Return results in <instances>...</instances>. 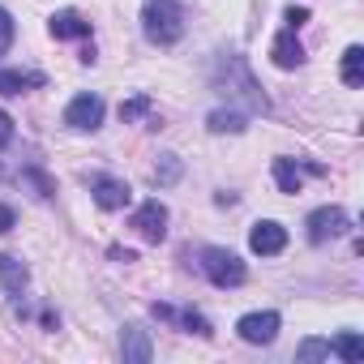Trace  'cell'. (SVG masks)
<instances>
[{"label": "cell", "mask_w": 364, "mask_h": 364, "mask_svg": "<svg viewBox=\"0 0 364 364\" xmlns=\"http://www.w3.org/2000/svg\"><path fill=\"white\" fill-rule=\"evenodd\" d=\"M210 86H215L219 95H228L232 103H245L249 112H262V116L270 112V99L262 95L253 69H249L245 56H236V52H219V56H215V65H210Z\"/></svg>", "instance_id": "obj_1"}, {"label": "cell", "mask_w": 364, "mask_h": 364, "mask_svg": "<svg viewBox=\"0 0 364 364\" xmlns=\"http://www.w3.org/2000/svg\"><path fill=\"white\" fill-rule=\"evenodd\" d=\"M141 35L154 48H171L185 39V9L180 0H146L141 5Z\"/></svg>", "instance_id": "obj_2"}, {"label": "cell", "mask_w": 364, "mask_h": 364, "mask_svg": "<svg viewBox=\"0 0 364 364\" xmlns=\"http://www.w3.org/2000/svg\"><path fill=\"white\" fill-rule=\"evenodd\" d=\"M198 270H202L215 287H240V283L249 279L245 262H240L232 249H202V253H198Z\"/></svg>", "instance_id": "obj_3"}, {"label": "cell", "mask_w": 364, "mask_h": 364, "mask_svg": "<svg viewBox=\"0 0 364 364\" xmlns=\"http://www.w3.org/2000/svg\"><path fill=\"white\" fill-rule=\"evenodd\" d=\"M103 112H107V103H103L99 95H77V99H69V107H65V124L77 129V133H95V129L103 124Z\"/></svg>", "instance_id": "obj_4"}, {"label": "cell", "mask_w": 364, "mask_h": 364, "mask_svg": "<svg viewBox=\"0 0 364 364\" xmlns=\"http://www.w3.org/2000/svg\"><path fill=\"white\" fill-rule=\"evenodd\" d=\"M304 228H309V240L313 245H326V240H334V236L347 232V210L343 206H321V210H313L304 219Z\"/></svg>", "instance_id": "obj_5"}, {"label": "cell", "mask_w": 364, "mask_h": 364, "mask_svg": "<svg viewBox=\"0 0 364 364\" xmlns=\"http://www.w3.org/2000/svg\"><path fill=\"white\" fill-rule=\"evenodd\" d=\"M133 228H137V236H141V240H150V245H159V240L167 236V206H163L159 198H150V202H141V206L133 210Z\"/></svg>", "instance_id": "obj_6"}, {"label": "cell", "mask_w": 364, "mask_h": 364, "mask_svg": "<svg viewBox=\"0 0 364 364\" xmlns=\"http://www.w3.org/2000/svg\"><path fill=\"white\" fill-rule=\"evenodd\" d=\"M279 326H283V317H279L274 309H266V313H245V317L236 321V334H240L245 343H274Z\"/></svg>", "instance_id": "obj_7"}, {"label": "cell", "mask_w": 364, "mask_h": 364, "mask_svg": "<svg viewBox=\"0 0 364 364\" xmlns=\"http://www.w3.org/2000/svg\"><path fill=\"white\" fill-rule=\"evenodd\" d=\"M90 193H95L99 210H124L133 202V189L124 185V180H116V176H95L90 180Z\"/></svg>", "instance_id": "obj_8"}, {"label": "cell", "mask_w": 364, "mask_h": 364, "mask_svg": "<svg viewBox=\"0 0 364 364\" xmlns=\"http://www.w3.org/2000/svg\"><path fill=\"white\" fill-rule=\"evenodd\" d=\"M249 249H253L257 257H274V253H283V249H287V228L274 223V219L253 223V232H249Z\"/></svg>", "instance_id": "obj_9"}, {"label": "cell", "mask_w": 364, "mask_h": 364, "mask_svg": "<svg viewBox=\"0 0 364 364\" xmlns=\"http://www.w3.org/2000/svg\"><path fill=\"white\" fill-rule=\"evenodd\" d=\"M154 317L159 321H167V326H176V330H185V334H202V338H210L215 330H210V321L198 313V309H171V304H154Z\"/></svg>", "instance_id": "obj_10"}, {"label": "cell", "mask_w": 364, "mask_h": 364, "mask_svg": "<svg viewBox=\"0 0 364 364\" xmlns=\"http://www.w3.org/2000/svg\"><path fill=\"white\" fill-rule=\"evenodd\" d=\"M270 60H274L279 69H300V65H304V48H300V39H296L291 26L270 39Z\"/></svg>", "instance_id": "obj_11"}, {"label": "cell", "mask_w": 364, "mask_h": 364, "mask_svg": "<svg viewBox=\"0 0 364 364\" xmlns=\"http://www.w3.org/2000/svg\"><path fill=\"white\" fill-rule=\"evenodd\" d=\"M48 31H52V39H86L90 35V22L77 9H60V14L48 18Z\"/></svg>", "instance_id": "obj_12"}, {"label": "cell", "mask_w": 364, "mask_h": 364, "mask_svg": "<svg viewBox=\"0 0 364 364\" xmlns=\"http://www.w3.org/2000/svg\"><path fill=\"white\" fill-rule=\"evenodd\" d=\"M120 355H124L129 364H150V355H154L150 334H146L141 326H129V330L120 334Z\"/></svg>", "instance_id": "obj_13"}, {"label": "cell", "mask_w": 364, "mask_h": 364, "mask_svg": "<svg viewBox=\"0 0 364 364\" xmlns=\"http://www.w3.org/2000/svg\"><path fill=\"white\" fill-rule=\"evenodd\" d=\"M304 171H321V167H300L296 159H274V185L283 193H300L304 189Z\"/></svg>", "instance_id": "obj_14"}, {"label": "cell", "mask_w": 364, "mask_h": 364, "mask_svg": "<svg viewBox=\"0 0 364 364\" xmlns=\"http://www.w3.org/2000/svg\"><path fill=\"white\" fill-rule=\"evenodd\" d=\"M26 283H31V270H26L18 257L0 253V287H5L9 296H22V291H26Z\"/></svg>", "instance_id": "obj_15"}, {"label": "cell", "mask_w": 364, "mask_h": 364, "mask_svg": "<svg viewBox=\"0 0 364 364\" xmlns=\"http://www.w3.org/2000/svg\"><path fill=\"white\" fill-rule=\"evenodd\" d=\"M43 86V73H31V69H0V95H26Z\"/></svg>", "instance_id": "obj_16"}, {"label": "cell", "mask_w": 364, "mask_h": 364, "mask_svg": "<svg viewBox=\"0 0 364 364\" xmlns=\"http://www.w3.org/2000/svg\"><path fill=\"white\" fill-rule=\"evenodd\" d=\"M206 129L210 133H245L249 129V116L240 107H219V112L206 116Z\"/></svg>", "instance_id": "obj_17"}, {"label": "cell", "mask_w": 364, "mask_h": 364, "mask_svg": "<svg viewBox=\"0 0 364 364\" xmlns=\"http://www.w3.org/2000/svg\"><path fill=\"white\" fill-rule=\"evenodd\" d=\"M22 189L31 193V198H39V202H48L52 193H56V180L48 176V171H39V167H22Z\"/></svg>", "instance_id": "obj_18"}, {"label": "cell", "mask_w": 364, "mask_h": 364, "mask_svg": "<svg viewBox=\"0 0 364 364\" xmlns=\"http://www.w3.org/2000/svg\"><path fill=\"white\" fill-rule=\"evenodd\" d=\"M330 355H338V360H347V364H360V360H364V338H360L355 330H347V334H338V338L330 343Z\"/></svg>", "instance_id": "obj_19"}, {"label": "cell", "mask_w": 364, "mask_h": 364, "mask_svg": "<svg viewBox=\"0 0 364 364\" xmlns=\"http://www.w3.org/2000/svg\"><path fill=\"white\" fill-rule=\"evenodd\" d=\"M338 73H343L347 86H360V82H364V48H360V43H351V48L343 52V69H338Z\"/></svg>", "instance_id": "obj_20"}, {"label": "cell", "mask_w": 364, "mask_h": 364, "mask_svg": "<svg viewBox=\"0 0 364 364\" xmlns=\"http://www.w3.org/2000/svg\"><path fill=\"white\" fill-rule=\"evenodd\" d=\"M180 180V154H159V167H154V185L167 189Z\"/></svg>", "instance_id": "obj_21"}, {"label": "cell", "mask_w": 364, "mask_h": 364, "mask_svg": "<svg viewBox=\"0 0 364 364\" xmlns=\"http://www.w3.org/2000/svg\"><path fill=\"white\" fill-rule=\"evenodd\" d=\"M141 116H150V99H146V95L120 103V120H124V124H133V120H141Z\"/></svg>", "instance_id": "obj_22"}, {"label": "cell", "mask_w": 364, "mask_h": 364, "mask_svg": "<svg viewBox=\"0 0 364 364\" xmlns=\"http://www.w3.org/2000/svg\"><path fill=\"white\" fill-rule=\"evenodd\" d=\"M321 355H330V343H321V338H309V343L296 351V360H321Z\"/></svg>", "instance_id": "obj_23"}, {"label": "cell", "mask_w": 364, "mask_h": 364, "mask_svg": "<svg viewBox=\"0 0 364 364\" xmlns=\"http://www.w3.org/2000/svg\"><path fill=\"white\" fill-rule=\"evenodd\" d=\"M9 48H14V18H9V9H0V56Z\"/></svg>", "instance_id": "obj_24"}, {"label": "cell", "mask_w": 364, "mask_h": 364, "mask_svg": "<svg viewBox=\"0 0 364 364\" xmlns=\"http://www.w3.org/2000/svg\"><path fill=\"white\" fill-rule=\"evenodd\" d=\"M283 18H287V26H291V31H300V26L309 22V9H296V5H291V9H287Z\"/></svg>", "instance_id": "obj_25"}, {"label": "cell", "mask_w": 364, "mask_h": 364, "mask_svg": "<svg viewBox=\"0 0 364 364\" xmlns=\"http://www.w3.org/2000/svg\"><path fill=\"white\" fill-rule=\"evenodd\" d=\"M14 141V120H9V112H0V146H9Z\"/></svg>", "instance_id": "obj_26"}, {"label": "cell", "mask_w": 364, "mask_h": 364, "mask_svg": "<svg viewBox=\"0 0 364 364\" xmlns=\"http://www.w3.org/2000/svg\"><path fill=\"white\" fill-rule=\"evenodd\" d=\"M14 223H18V219H14V210H9L5 202H0V236H5V232H14Z\"/></svg>", "instance_id": "obj_27"}]
</instances>
